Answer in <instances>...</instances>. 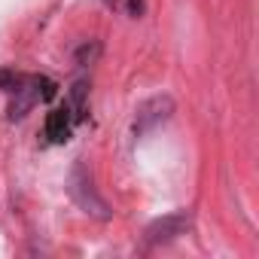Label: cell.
I'll list each match as a JSON object with an SVG mask.
<instances>
[{"label": "cell", "instance_id": "obj_1", "mask_svg": "<svg viewBox=\"0 0 259 259\" xmlns=\"http://www.w3.org/2000/svg\"><path fill=\"white\" fill-rule=\"evenodd\" d=\"M67 192H70V198H73L89 217H95V220H110V207H107V201L95 192L92 174H89V168H85L82 162L73 165V171H70V177H67Z\"/></svg>", "mask_w": 259, "mask_h": 259}, {"label": "cell", "instance_id": "obj_2", "mask_svg": "<svg viewBox=\"0 0 259 259\" xmlns=\"http://www.w3.org/2000/svg\"><path fill=\"white\" fill-rule=\"evenodd\" d=\"M192 229V213L189 210H174V213H165L159 220H153L144 232V241L150 247H159V244H171L177 238H183L186 232Z\"/></svg>", "mask_w": 259, "mask_h": 259}, {"label": "cell", "instance_id": "obj_3", "mask_svg": "<svg viewBox=\"0 0 259 259\" xmlns=\"http://www.w3.org/2000/svg\"><path fill=\"white\" fill-rule=\"evenodd\" d=\"M171 116H174V98L171 95H156V98L144 101L141 110H138V119H135V135L144 138L147 132L165 125Z\"/></svg>", "mask_w": 259, "mask_h": 259}, {"label": "cell", "instance_id": "obj_4", "mask_svg": "<svg viewBox=\"0 0 259 259\" xmlns=\"http://www.w3.org/2000/svg\"><path fill=\"white\" fill-rule=\"evenodd\" d=\"M70 125H73V116L64 104V107H58L46 116V138L52 144H67L70 141Z\"/></svg>", "mask_w": 259, "mask_h": 259}, {"label": "cell", "instance_id": "obj_5", "mask_svg": "<svg viewBox=\"0 0 259 259\" xmlns=\"http://www.w3.org/2000/svg\"><path fill=\"white\" fill-rule=\"evenodd\" d=\"M34 101H40V95H37V76L25 85V79H22V85L16 89V101L10 104V119L16 122V119H25L28 116V110L34 107Z\"/></svg>", "mask_w": 259, "mask_h": 259}, {"label": "cell", "instance_id": "obj_6", "mask_svg": "<svg viewBox=\"0 0 259 259\" xmlns=\"http://www.w3.org/2000/svg\"><path fill=\"white\" fill-rule=\"evenodd\" d=\"M85 95H89V82H85V79L73 82V89H70V104H67L73 122H79V119L85 116Z\"/></svg>", "mask_w": 259, "mask_h": 259}, {"label": "cell", "instance_id": "obj_7", "mask_svg": "<svg viewBox=\"0 0 259 259\" xmlns=\"http://www.w3.org/2000/svg\"><path fill=\"white\" fill-rule=\"evenodd\" d=\"M101 58V43L98 40H85L76 52H73V61L79 64V67H89V64H95Z\"/></svg>", "mask_w": 259, "mask_h": 259}, {"label": "cell", "instance_id": "obj_8", "mask_svg": "<svg viewBox=\"0 0 259 259\" xmlns=\"http://www.w3.org/2000/svg\"><path fill=\"white\" fill-rule=\"evenodd\" d=\"M22 85V76L10 67H0V92H16Z\"/></svg>", "mask_w": 259, "mask_h": 259}, {"label": "cell", "instance_id": "obj_9", "mask_svg": "<svg viewBox=\"0 0 259 259\" xmlns=\"http://www.w3.org/2000/svg\"><path fill=\"white\" fill-rule=\"evenodd\" d=\"M37 95H40V101H52V98L58 95L55 79H49V76H37Z\"/></svg>", "mask_w": 259, "mask_h": 259}, {"label": "cell", "instance_id": "obj_10", "mask_svg": "<svg viewBox=\"0 0 259 259\" xmlns=\"http://www.w3.org/2000/svg\"><path fill=\"white\" fill-rule=\"evenodd\" d=\"M144 10H147L144 0H128V13H132L135 19H138V16H144Z\"/></svg>", "mask_w": 259, "mask_h": 259}, {"label": "cell", "instance_id": "obj_11", "mask_svg": "<svg viewBox=\"0 0 259 259\" xmlns=\"http://www.w3.org/2000/svg\"><path fill=\"white\" fill-rule=\"evenodd\" d=\"M104 4H107V7H116V0H104Z\"/></svg>", "mask_w": 259, "mask_h": 259}]
</instances>
